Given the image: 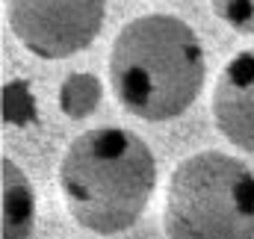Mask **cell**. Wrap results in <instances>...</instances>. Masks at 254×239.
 I'll use <instances>...</instances> for the list:
<instances>
[{
  "mask_svg": "<svg viewBox=\"0 0 254 239\" xmlns=\"http://www.w3.org/2000/svg\"><path fill=\"white\" fill-rule=\"evenodd\" d=\"M107 15V0H9L15 39L39 60H68L86 51Z\"/></svg>",
  "mask_w": 254,
  "mask_h": 239,
  "instance_id": "obj_4",
  "label": "cell"
},
{
  "mask_svg": "<svg viewBox=\"0 0 254 239\" xmlns=\"http://www.w3.org/2000/svg\"><path fill=\"white\" fill-rule=\"evenodd\" d=\"M0 180H3V237L0 239H30L36 228V192L30 178L12 163H0Z\"/></svg>",
  "mask_w": 254,
  "mask_h": 239,
  "instance_id": "obj_6",
  "label": "cell"
},
{
  "mask_svg": "<svg viewBox=\"0 0 254 239\" xmlns=\"http://www.w3.org/2000/svg\"><path fill=\"white\" fill-rule=\"evenodd\" d=\"M213 121L231 145L254 154V48L222 68L213 89Z\"/></svg>",
  "mask_w": 254,
  "mask_h": 239,
  "instance_id": "obj_5",
  "label": "cell"
},
{
  "mask_svg": "<svg viewBox=\"0 0 254 239\" xmlns=\"http://www.w3.org/2000/svg\"><path fill=\"white\" fill-rule=\"evenodd\" d=\"M101 80L95 74H71L60 89V107L68 119H86L101 104Z\"/></svg>",
  "mask_w": 254,
  "mask_h": 239,
  "instance_id": "obj_7",
  "label": "cell"
},
{
  "mask_svg": "<svg viewBox=\"0 0 254 239\" xmlns=\"http://www.w3.org/2000/svg\"><path fill=\"white\" fill-rule=\"evenodd\" d=\"M68 213L92 234L127 231L157 189V160L148 142L122 127L80 133L60 166Z\"/></svg>",
  "mask_w": 254,
  "mask_h": 239,
  "instance_id": "obj_2",
  "label": "cell"
},
{
  "mask_svg": "<svg viewBox=\"0 0 254 239\" xmlns=\"http://www.w3.org/2000/svg\"><path fill=\"white\" fill-rule=\"evenodd\" d=\"M219 21L237 33H254V0H210Z\"/></svg>",
  "mask_w": 254,
  "mask_h": 239,
  "instance_id": "obj_8",
  "label": "cell"
},
{
  "mask_svg": "<svg viewBox=\"0 0 254 239\" xmlns=\"http://www.w3.org/2000/svg\"><path fill=\"white\" fill-rule=\"evenodd\" d=\"M207 77L204 45L175 15H142L113 42L110 83L130 116L169 121L190 110Z\"/></svg>",
  "mask_w": 254,
  "mask_h": 239,
  "instance_id": "obj_1",
  "label": "cell"
},
{
  "mask_svg": "<svg viewBox=\"0 0 254 239\" xmlns=\"http://www.w3.org/2000/svg\"><path fill=\"white\" fill-rule=\"evenodd\" d=\"M169 239H254V172L222 151L192 154L169 178Z\"/></svg>",
  "mask_w": 254,
  "mask_h": 239,
  "instance_id": "obj_3",
  "label": "cell"
}]
</instances>
